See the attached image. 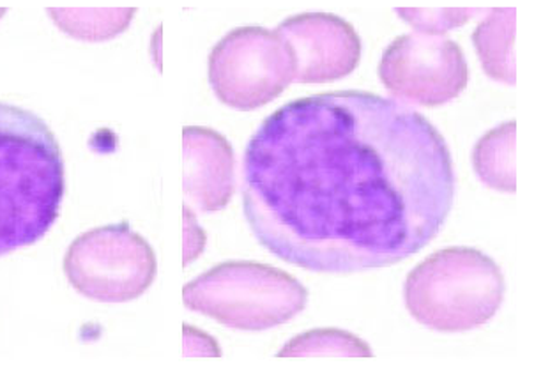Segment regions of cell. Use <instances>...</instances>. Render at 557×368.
<instances>
[{
  "mask_svg": "<svg viewBox=\"0 0 557 368\" xmlns=\"http://www.w3.org/2000/svg\"><path fill=\"white\" fill-rule=\"evenodd\" d=\"M379 81L400 103L441 107L468 87L469 66L454 39L426 34H404L379 61Z\"/></svg>",
  "mask_w": 557,
  "mask_h": 368,
  "instance_id": "cell-7",
  "label": "cell"
},
{
  "mask_svg": "<svg viewBox=\"0 0 557 368\" xmlns=\"http://www.w3.org/2000/svg\"><path fill=\"white\" fill-rule=\"evenodd\" d=\"M454 203L440 130L373 93L288 101L246 146V222L265 250L313 273L404 262L440 236Z\"/></svg>",
  "mask_w": 557,
  "mask_h": 368,
  "instance_id": "cell-1",
  "label": "cell"
},
{
  "mask_svg": "<svg viewBox=\"0 0 557 368\" xmlns=\"http://www.w3.org/2000/svg\"><path fill=\"white\" fill-rule=\"evenodd\" d=\"M66 169L44 119L0 101V257L47 236L61 214Z\"/></svg>",
  "mask_w": 557,
  "mask_h": 368,
  "instance_id": "cell-2",
  "label": "cell"
},
{
  "mask_svg": "<svg viewBox=\"0 0 557 368\" xmlns=\"http://www.w3.org/2000/svg\"><path fill=\"white\" fill-rule=\"evenodd\" d=\"M515 30H517V10L494 8L472 33V45L476 48L486 75L491 76L492 81L510 85V87L517 84Z\"/></svg>",
  "mask_w": 557,
  "mask_h": 368,
  "instance_id": "cell-10",
  "label": "cell"
},
{
  "mask_svg": "<svg viewBox=\"0 0 557 368\" xmlns=\"http://www.w3.org/2000/svg\"><path fill=\"white\" fill-rule=\"evenodd\" d=\"M5 14V8H0V19H2V16H4Z\"/></svg>",
  "mask_w": 557,
  "mask_h": 368,
  "instance_id": "cell-17",
  "label": "cell"
},
{
  "mask_svg": "<svg viewBox=\"0 0 557 368\" xmlns=\"http://www.w3.org/2000/svg\"><path fill=\"white\" fill-rule=\"evenodd\" d=\"M488 11L486 8H397L395 13L411 25L414 33L444 36Z\"/></svg>",
  "mask_w": 557,
  "mask_h": 368,
  "instance_id": "cell-14",
  "label": "cell"
},
{
  "mask_svg": "<svg viewBox=\"0 0 557 368\" xmlns=\"http://www.w3.org/2000/svg\"><path fill=\"white\" fill-rule=\"evenodd\" d=\"M505 294L499 265L469 246H451L429 255L407 274L404 285L409 314L441 333H463L492 321Z\"/></svg>",
  "mask_w": 557,
  "mask_h": 368,
  "instance_id": "cell-3",
  "label": "cell"
},
{
  "mask_svg": "<svg viewBox=\"0 0 557 368\" xmlns=\"http://www.w3.org/2000/svg\"><path fill=\"white\" fill-rule=\"evenodd\" d=\"M517 123L506 121L491 132L485 133L472 151V167L478 180L488 188L515 194L517 177H515V151H517Z\"/></svg>",
  "mask_w": 557,
  "mask_h": 368,
  "instance_id": "cell-11",
  "label": "cell"
},
{
  "mask_svg": "<svg viewBox=\"0 0 557 368\" xmlns=\"http://www.w3.org/2000/svg\"><path fill=\"white\" fill-rule=\"evenodd\" d=\"M185 195L200 212L227 208L236 188V158L231 142L211 127L183 130Z\"/></svg>",
  "mask_w": 557,
  "mask_h": 368,
  "instance_id": "cell-9",
  "label": "cell"
},
{
  "mask_svg": "<svg viewBox=\"0 0 557 368\" xmlns=\"http://www.w3.org/2000/svg\"><path fill=\"white\" fill-rule=\"evenodd\" d=\"M62 33L82 41H107L123 34L137 14L135 8H48Z\"/></svg>",
  "mask_w": 557,
  "mask_h": 368,
  "instance_id": "cell-12",
  "label": "cell"
},
{
  "mask_svg": "<svg viewBox=\"0 0 557 368\" xmlns=\"http://www.w3.org/2000/svg\"><path fill=\"white\" fill-rule=\"evenodd\" d=\"M183 303L231 330L256 333L298 317L307 308L308 291L274 266L228 260L186 283Z\"/></svg>",
  "mask_w": 557,
  "mask_h": 368,
  "instance_id": "cell-4",
  "label": "cell"
},
{
  "mask_svg": "<svg viewBox=\"0 0 557 368\" xmlns=\"http://www.w3.org/2000/svg\"><path fill=\"white\" fill-rule=\"evenodd\" d=\"M64 273L87 299L135 302L157 279V254L128 222L96 226L70 245Z\"/></svg>",
  "mask_w": 557,
  "mask_h": 368,
  "instance_id": "cell-5",
  "label": "cell"
},
{
  "mask_svg": "<svg viewBox=\"0 0 557 368\" xmlns=\"http://www.w3.org/2000/svg\"><path fill=\"white\" fill-rule=\"evenodd\" d=\"M183 328H185L183 353H185L186 358H199V356L220 358L222 356V349H220V345L213 336L197 330L194 326L185 324Z\"/></svg>",
  "mask_w": 557,
  "mask_h": 368,
  "instance_id": "cell-15",
  "label": "cell"
},
{
  "mask_svg": "<svg viewBox=\"0 0 557 368\" xmlns=\"http://www.w3.org/2000/svg\"><path fill=\"white\" fill-rule=\"evenodd\" d=\"M293 78V53L270 28H234L209 53V84L214 95L242 112L271 103Z\"/></svg>",
  "mask_w": 557,
  "mask_h": 368,
  "instance_id": "cell-6",
  "label": "cell"
},
{
  "mask_svg": "<svg viewBox=\"0 0 557 368\" xmlns=\"http://www.w3.org/2000/svg\"><path fill=\"white\" fill-rule=\"evenodd\" d=\"M274 33L293 53L296 84H327L349 76L361 61L356 28L331 13H302L284 20Z\"/></svg>",
  "mask_w": 557,
  "mask_h": 368,
  "instance_id": "cell-8",
  "label": "cell"
},
{
  "mask_svg": "<svg viewBox=\"0 0 557 368\" xmlns=\"http://www.w3.org/2000/svg\"><path fill=\"white\" fill-rule=\"evenodd\" d=\"M278 358H310V356H333V358H372L373 351L363 339L350 331L338 328H317L288 340L276 353Z\"/></svg>",
  "mask_w": 557,
  "mask_h": 368,
  "instance_id": "cell-13",
  "label": "cell"
},
{
  "mask_svg": "<svg viewBox=\"0 0 557 368\" xmlns=\"http://www.w3.org/2000/svg\"><path fill=\"white\" fill-rule=\"evenodd\" d=\"M203 246H206V234L197 225L191 209L185 206V266L194 262L202 254Z\"/></svg>",
  "mask_w": 557,
  "mask_h": 368,
  "instance_id": "cell-16",
  "label": "cell"
}]
</instances>
